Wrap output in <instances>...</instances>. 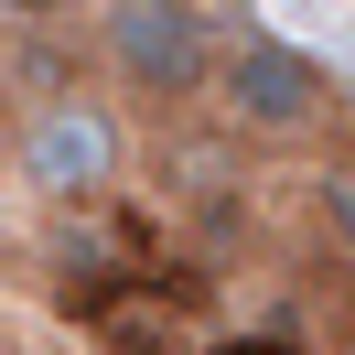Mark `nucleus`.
<instances>
[{"label":"nucleus","mask_w":355,"mask_h":355,"mask_svg":"<svg viewBox=\"0 0 355 355\" xmlns=\"http://www.w3.org/2000/svg\"><path fill=\"white\" fill-rule=\"evenodd\" d=\"M108 65L130 97H205L226 65L216 22H205V0H108Z\"/></svg>","instance_id":"f03ea898"},{"label":"nucleus","mask_w":355,"mask_h":355,"mask_svg":"<svg viewBox=\"0 0 355 355\" xmlns=\"http://www.w3.org/2000/svg\"><path fill=\"white\" fill-rule=\"evenodd\" d=\"M97 334V355H194V323H183V302L162 280H140L130 302L108 312V323H87Z\"/></svg>","instance_id":"20e7f679"},{"label":"nucleus","mask_w":355,"mask_h":355,"mask_svg":"<svg viewBox=\"0 0 355 355\" xmlns=\"http://www.w3.org/2000/svg\"><path fill=\"white\" fill-rule=\"evenodd\" d=\"M0 183H11V162H0Z\"/></svg>","instance_id":"6e6552de"},{"label":"nucleus","mask_w":355,"mask_h":355,"mask_svg":"<svg viewBox=\"0 0 355 355\" xmlns=\"http://www.w3.org/2000/svg\"><path fill=\"white\" fill-rule=\"evenodd\" d=\"M119 173H130V140H119V119L97 108V97H44V108H22V140H11V183H22V194L97 205Z\"/></svg>","instance_id":"f257e3e1"},{"label":"nucleus","mask_w":355,"mask_h":355,"mask_svg":"<svg viewBox=\"0 0 355 355\" xmlns=\"http://www.w3.org/2000/svg\"><path fill=\"white\" fill-rule=\"evenodd\" d=\"M216 97H226V119H237L248 140H312V130H323V108H334L323 65L291 54L280 33H237L226 65H216Z\"/></svg>","instance_id":"7ed1b4c3"},{"label":"nucleus","mask_w":355,"mask_h":355,"mask_svg":"<svg viewBox=\"0 0 355 355\" xmlns=\"http://www.w3.org/2000/svg\"><path fill=\"white\" fill-rule=\"evenodd\" d=\"M323 355H355V280H334L323 302Z\"/></svg>","instance_id":"39448f33"},{"label":"nucleus","mask_w":355,"mask_h":355,"mask_svg":"<svg viewBox=\"0 0 355 355\" xmlns=\"http://www.w3.org/2000/svg\"><path fill=\"white\" fill-rule=\"evenodd\" d=\"M11 22H76V11H97V0H0Z\"/></svg>","instance_id":"423d86ee"},{"label":"nucleus","mask_w":355,"mask_h":355,"mask_svg":"<svg viewBox=\"0 0 355 355\" xmlns=\"http://www.w3.org/2000/svg\"><path fill=\"white\" fill-rule=\"evenodd\" d=\"M205 355H302V345H280V334H226V345H205Z\"/></svg>","instance_id":"0eeeda50"}]
</instances>
